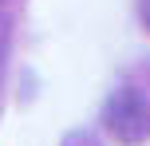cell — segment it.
Wrapping results in <instances>:
<instances>
[{
    "mask_svg": "<svg viewBox=\"0 0 150 146\" xmlns=\"http://www.w3.org/2000/svg\"><path fill=\"white\" fill-rule=\"evenodd\" d=\"M138 16H142V24H146V32H150V0H138Z\"/></svg>",
    "mask_w": 150,
    "mask_h": 146,
    "instance_id": "7a4b0ae2",
    "label": "cell"
},
{
    "mask_svg": "<svg viewBox=\"0 0 150 146\" xmlns=\"http://www.w3.org/2000/svg\"><path fill=\"white\" fill-rule=\"evenodd\" d=\"M103 126L111 130V138H119L122 146L142 142L150 134V103L134 91V87H119V91L107 99Z\"/></svg>",
    "mask_w": 150,
    "mask_h": 146,
    "instance_id": "6da1fadb",
    "label": "cell"
}]
</instances>
